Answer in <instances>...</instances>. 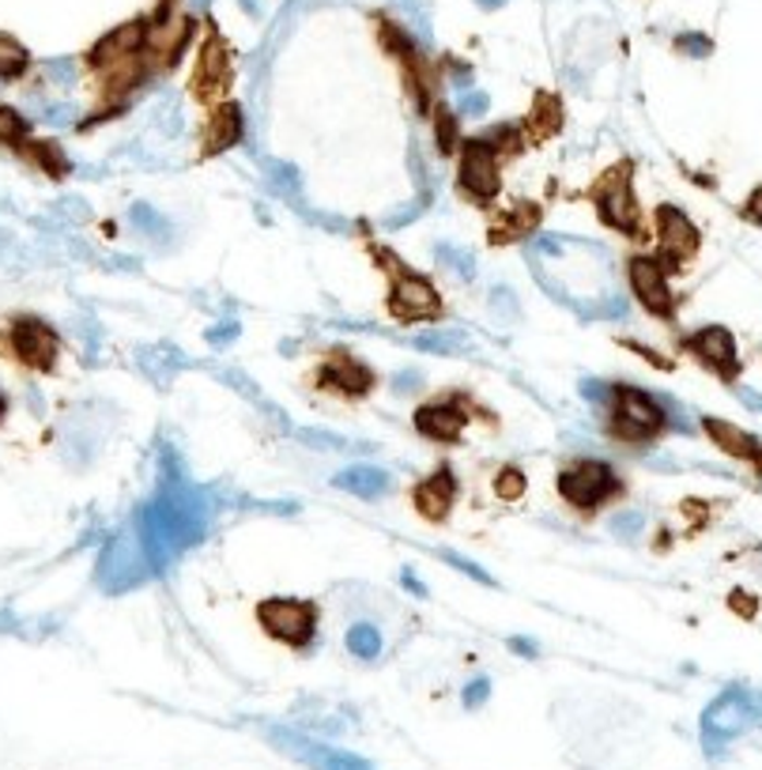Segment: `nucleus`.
Here are the masks:
<instances>
[{
	"mask_svg": "<svg viewBox=\"0 0 762 770\" xmlns=\"http://www.w3.org/2000/svg\"><path fill=\"white\" fill-rule=\"evenodd\" d=\"M702 428H706V434L717 442L721 449H725V454L743 457V461H759V442L751 438L748 431L736 428V423H725V420H714V416H706V420H702Z\"/></svg>",
	"mask_w": 762,
	"mask_h": 770,
	"instance_id": "obj_19",
	"label": "nucleus"
},
{
	"mask_svg": "<svg viewBox=\"0 0 762 770\" xmlns=\"http://www.w3.org/2000/svg\"><path fill=\"white\" fill-rule=\"evenodd\" d=\"M645 529V514H638V510H627V514H616V518H612V532H616V537H638V532Z\"/></svg>",
	"mask_w": 762,
	"mask_h": 770,
	"instance_id": "obj_35",
	"label": "nucleus"
},
{
	"mask_svg": "<svg viewBox=\"0 0 762 770\" xmlns=\"http://www.w3.org/2000/svg\"><path fill=\"white\" fill-rule=\"evenodd\" d=\"M434 136H438V152L449 155L457 147V113L438 110V121H434Z\"/></svg>",
	"mask_w": 762,
	"mask_h": 770,
	"instance_id": "obj_30",
	"label": "nucleus"
},
{
	"mask_svg": "<svg viewBox=\"0 0 762 770\" xmlns=\"http://www.w3.org/2000/svg\"><path fill=\"white\" fill-rule=\"evenodd\" d=\"M133 224L144 227V231L155 234V239H159V234H167V219H162L155 208H147V204H133Z\"/></svg>",
	"mask_w": 762,
	"mask_h": 770,
	"instance_id": "obj_33",
	"label": "nucleus"
},
{
	"mask_svg": "<svg viewBox=\"0 0 762 770\" xmlns=\"http://www.w3.org/2000/svg\"><path fill=\"white\" fill-rule=\"evenodd\" d=\"M513 650H521V653H532V650H536V646H532V642H524V638H518V642H513Z\"/></svg>",
	"mask_w": 762,
	"mask_h": 770,
	"instance_id": "obj_49",
	"label": "nucleus"
},
{
	"mask_svg": "<svg viewBox=\"0 0 762 770\" xmlns=\"http://www.w3.org/2000/svg\"><path fill=\"white\" fill-rule=\"evenodd\" d=\"M239 337V322H223V329H208V340L211 344H227Z\"/></svg>",
	"mask_w": 762,
	"mask_h": 770,
	"instance_id": "obj_43",
	"label": "nucleus"
},
{
	"mask_svg": "<svg viewBox=\"0 0 762 770\" xmlns=\"http://www.w3.org/2000/svg\"><path fill=\"white\" fill-rule=\"evenodd\" d=\"M231 84V53L219 38L201 46V57H196V72H193V92L201 103H219Z\"/></svg>",
	"mask_w": 762,
	"mask_h": 770,
	"instance_id": "obj_11",
	"label": "nucleus"
},
{
	"mask_svg": "<svg viewBox=\"0 0 762 770\" xmlns=\"http://www.w3.org/2000/svg\"><path fill=\"white\" fill-rule=\"evenodd\" d=\"M147 567H152V560H147V548H144L141 532L125 529V532H118L110 544H106L102 586L106 589H129V586H136V581L147 578Z\"/></svg>",
	"mask_w": 762,
	"mask_h": 770,
	"instance_id": "obj_6",
	"label": "nucleus"
},
{
	"mask_svg": "<svg viewBox=\"0 0 762 770\" xmlns=\"http://www.w3.org/2000/svg\"><path fill=\"white\" fill-rule=\"evenodd\" d=\"M536 219H540V212L532 208V204H518V208H510L495 227H491V242H513V239H521V234H532Z\"/></svg>",
	"mask_w": 762,
	"mask_h": 770,
	"instance_id": "obj_21",
	"label": "nucleus"
},
{
	"mask_svg": "<svg viewBox=\"0 0 762 770\" xmlns=\"http://www.w3.org/2000/svg\"><path fill=\"white\" fill-rule=\"evenodd\" d=\"M469 423V416L453 405V400H434V405H423L415 412V431L431 442H457Z\"/></svg>",
	"mask_w": 762,
	"mask_h": 770,
	"instance_id": "obj_13",
	"label": "nucleus"
},
{
	"mask_svg": "<svg viewBox=\"0 0 762 770\" xmlns=\"http://www.w3.org/2000/svg\"><path fill=\"white\" fill-rule=\"evenodd\" d=\"M242 136V110L239 106H219L204 125V155H216L231 147Z\"/></svg>",
	"mask_w": 762,
	"mask_h": 770,
	"instance_id": "obj_18",
	"label": "nucleus"
},
{
	"mask_svg": "<svg viewBox=\"0 0 762 770\" xmlns=\"http://www.w3.org/2000/svg\"><path fill=\"white\" fill-rule=\"evenodd\" d=\"M27 49H23L15 38H8V35H0V80H15V76H23L27 72Z\"/></svg>",
	"mask_w": 762,
	"mask_h": 770,
	"instance_id": "obj_24",
	"label": "nucleus"
},
{
	"mask_svg": "<svg viewBox=\"0 0 762 770\" xmlns=\"http://www.w3.org/2000/svg\"><path fill=\"white\" fill-rule=\"evenodd\" d=\"M265 170H268V182L280 190V196H294V201H299V170H294L291 163L265 159Z\"/></svg>",
	"mask_w": 762,
	"mask_h": 770,
	"instance_id": "obj_26",
	"label": "nucleus"
},
{
	"mask_svg": "<svg viewBox=\"0 0 762 770\" xmlns=\"http://www.w3.org/2000/svg\"><path fill=\"white\" fill-rule=\"evenodd\" d=\"M420 382H423V374H420V371H400L397 378H392V389H397V393L420 389Z\"/></svg>",
	"mask_w": 762,
	"mask_h": 770,
	"instance_id": "obj_42",
	"label": "nucleus"
},
{
	"mask_svg": "<svg viewBox=\"0 0 762 770\" xmlns=\"http://www.w3.org/2000/svg\"><path fill=\"white\" fill-rule=\"evenodd\" d=\"M657 245H661V257L672 261V265H684V261L699 250V231H694V224L679 208L661 204L657 208Z\"/></svg>",
	"mask_w": 762,
	"mask_h": 770,
	"instance_id": "obj_12",
	"label": "nucleus"
},
{
	"mask_svg": "<svg viewBox=\"0 0 762 770\" xmlns=\"http://www.w3.org/2000/svg\"><path fill=\"white\" fill-rule=\"evenodd\" d=\"M8 344H12V356L38 374L53 371L57 356H61V337L53 333V325L38 322V317H15L8 329Z\"/></svg>",
	"mask_w": 762,
	"mask_h": 770,
	"instance_id": "obj_8",
	"label": "nucleus"
},
{
	"mask_svg": "<svg viewBox=\"0 0 762 770\" xmlns=\"http://www.w3.org/2000/svg\"><path fill=\"white\" fill-rule=\"evenodd\" d=\"M348 650L355 658H378L382 653V630L374 624H355L348 630Z\"/></svg>",
	"mask_w": 762,
	"mask_h": 770,
	"instance_id": "obj_25",
	"label": "nucleus"
},
{
	"mask_svg": "<svg viewBox=\"0 0 762 770\" xmlns=\"http://www.w3.org/2000/svg\"><path fill=\"white\" fill-rule=\"evenodd\" d=\"M491 310H495L498 317H506V322H518V317H521L518 299H513L510 288H495V291H491Z\"/></svg>",
	"mask_w": 762,
	"mask_h": 770,
	"instance_id": "obj_34",
	"label": "nucleus"
},
{
	"mask_svg": "<svg viewBox=\"0 0 762 770\" xmlns=\"http://www.w3.org/2000/svg\"><path fill=\"white\" fill-rule=\"evenodd\" d=\"M438 261L442 265H449L457 276H476V257H472L469 250H461V245H438Z\"/></svg>",
	"mask_w": 762,
	"mask_h": 770,
	"instance_id": "obj_28",
	"label": "nucleus"
},
{
	"mask_svg": "<svg viewBox=\"0 0 762 770\" xmlns=\"http://www.w3.org/2000/svg\"><path fill=\"white\" fill-rule=\"evenodd\" d=\"M4 416H8V397L0 393V420H4Z\"/></svg>",
	"mask_w": 762,
	"mask_h": 770,
	"instance_id": "obj_51",
	"label": "nucleus"
},
{
	"mask_svg": "<svg viewBox=\"0 0 762 770\" xmlns=\"http://www.w3.org/2000/svg\"><path fill=\"white\" fill-rule=\"evenodd\" d=\"M483 8H498V4H506V0H480Z\"/></svg>",
	"mask_w": 762,
	"mask_h": 770,
	"instance_id": "obj_52",
	"label": "nucleus"
},
{
	"mask_svg": "<svg viewBox=\"0 0 762 770\" xmlns=\"http://www.w3.org/2000/svg\"><path fill=\"white\" fill-rule=\"evenodd\" d=\"M740 400H743V405H751V408H755V412H762V393L740 389Z\"/></svg>",
	"mask_w": 762,
	"mask_h": 770,
	"instance_id": "obj_46",
	"label": "nucleus"
},
{
	"mask_svg": "<svg viewBox=\"0 0 762 770\" xmlns=\"http://www.w3.org/2000/svg\"><path fill=\"white\" fill-rule=\"evenodd\" d=\"M593 201H596V212H601L604 224L616 227V231H622V234H634L638 224H642L634 190H630V163L612 167L608 175L593 185Z\"/></svg>",
	"mask_w": 762,
	"mask_h": 770,
	"instance_id": "obj_3",
	"label": "nucleus"
},
{
	"mask_svg": "<svg viewBox=\"0 0 762 770\" xmlns=\"http://www.w3.org/2000/svg\"><path fill=\"white\" fill-rule=\"evenodd\" d=\"M415 344H420V348H431V351H461L469 340H464L461 333H423Z\"/></svg>",
	"mask_w": 762,
	"mask_h": 770,
	"instance_id": "obj_32",
	"label": "nucleus"
},
{
	"mask_svg": "<svg viewBox=\"0 0 762 770\" xmlns=\"http://www.w3.org/2000/svg\"><path fill=\"white\" fill-rule=\"evenodd\" d=\"M27 136V118L12 106H0V144H20Z\"/></svg>",
	"mask_w": 762,
	"mask_h": 770,
	"instance_id": "obj_29",
	"label": "nucleus"
},
{
	"mask_svg": "<svg viewBox=\"0 0 762 770\" xmlns=\"http://www.w3.org/2000/svg\"><path fill=\"white\" fill-rule=\"evenodd\" d=\"M495 495L498 498H510V503H513V498H521L524 495V472L521 469H503V472H498V477H495Z\"/></svg>",
	"mask_w": 762,
	"mask_h": 770,
	"instance_id": "obj_31",
	"label": "nucleus"
},
{
	"mask_svg": "<svg viewBox=\"0 0 762 770\" xmlns=\"http://www.w3.org/2000/svg\"><path fill=\"white\" fill-rule=\"evenodd\" d=\"M27 159L35 163L38 170H46L49 178H64L69 175V155H64L61 144L53 141H27Z\"/></svg>",
	"mask_w": 762,
	"mask_h": 770,
	"instance_id": "obj_23",
	"label": "nucleus"
},
{
	"mask_svg": "<svg viewBox=\"0 0 762 770\" xmlns=\"http://www.w3.org/2000/svg\"><path fill=\"white\" fill-rule=\"evenodd\" d=\"M46 72L57 80V84H72L76 80V61H69V57H61V61H49Z\"/></svg>",
	"mask_w": 762,
	"mask_h": 770,
	"instance_id": "obj_39",
	"label": "nucleus"
},
{
	"mask_svg": "<svg viewBox=\"0 0 762 770\" xmlns=\"http://www.w3.org/2000/svg\"><path fill=\"white\" fill-rule=\"evenodd\" d=\"M136 363L144 366L152 382L167 385L178 374V366H182V356H178L174 348H144V351H136Z\"/></svg>",
	"mask_w": 762,
	"mask_h": 770,
	"instance_id": "obj_22",
	"label": "nucleus"
},
{
	"mask_svg": "<svg viewBox=\"0 0 762 770\" xmlns=\"http://www.w3.org/2000/svg\"><path fill=\"white\" fill-rule=\"evenodd\" d=\"M559 491L570 506H578V510H593V506H601L604 498L616 495L619 480L604 461H573L570 469L559 472Z\"/></svg>",
	"mask_w": 762,
	"mask_h": 770,
	"instance_id": "obj_7",
	"label": "nucleus"
},
{
	"mask_svg": "<svg viewBox=\"0 0 762 770\" xmlns=\"http://www.w3.org/2000/svg\"><path fill=\"white\" fill-rule=\"evenodd\" d=\"M245 8V15H253V20H261V0H239Z\"/></svg>",
	"mask_w": 762,
	"mask_h": 770,
	"instance_id": "obj_48",
	"label": "nucleus"
},
{
	"mask_svg": "<svg viewBox=\"0 0 762 770\" xmlns=\"http://www.w3.org/2000/svg\"><path fill=\"white\" fill-rule=\"evenodd\" d=\"M748 216H751V219H759V224H762V185H759L755 193H751V201H748Z\"/></svg>",
	"mask_w": 762,
	"mask_h": 770,
	"instance_id": "obj_44",
	"label": "nucleus"
},
{
	"mask_svg": "<svg viewBox=\"0 0 762 770\" xmlns=\"http://www.w3.org/2000/svg\"><path fill=\"white\" fill-rule=\"evenodd\" d=\"M257 619L268 635L280 638V642H287V646H294V650L314 642L317 609L310 601H299V597H273V601H265L257 609Z\"/></svg>",
	"mask_w": 762,
	"mask_h": 770,
	"instance_id": "obj_2",
	"label": "nucleus"
},
{
	"mask_svg": "<svg viewBox=\"0 0 762 770\" xmlns=\"http://www.w3.org/2000/svg\"><path fill=\"white\" fill-rule=\"evenodd\" d=\"M457 498V480L449 469H438L434 477H427L415 488V510L423 514L427 521H442L449 514V506H453Z\"/></svg>",
	"mask_w": 762,
	"mask_h": 770,
	"instance_id": "obj_16",
	"label": "nucleus"
},
{
	"mask_svg": "<svg viewBox=\"0 0 762 770\" xmlns=\"http://www.w3.org/2000/svg\"><path fill=\"white\" fill-rule=\"evenodd\" d=\"M487 106H491V98L483 95V92H469L461 98V113L464 118H483L487 113Z\"/></svg>",
	"mask_w": 762,
	"mask_h": 770,
	"instance_id": "obj_38",
	"label": "nucleus"
},
{
	"mask_svg": "<svg viewBox=\"0 0 762 770\" xmlns=\"http://www.w3.org/2000/svg\"><path fill=\"white\" fill-rule=\"evenodd\" d=\"M612 400H616V408H612V428H616L622 442H645L665 428V412H661V405L650 393L634 389V385H622V389L612 393Z\"/></svg>",
	"mask_w": 762,
	"mask_h": 770,
	"instance_id": "obj_4",
	"label": "nucleus"
},
{
	"mask_svg": "<svg viewBox=\"0 0 762 770\" xmlns=\"http://www.w3.org/2000/svg\"><path fill=\"white\" fill-rule=\"evenodd\" d=\"M687 348L721 374L736 371V340H733V333L721 329V325H706L702 333H694V337L687 340Z\"/></svg>",
	"mask_w": 762,
	"mask_h": 770,
	"instance_id": "obj_15",
	"label": "nucleus"
},
{
	"mask_svg": "<svg viewBox=\"0 0 762 770\" xmlns=\"http://www.w3.org/2000/svg\"><path fill=\"white\" fill-rule=\"evenodd\" d=\"M397 265L400 261H392L389 268H397ZM389 310H392V317H400V322H434V317H442L438 288H434L427 276L397 268V280H392V291H389Z\"/></svg>",
	"mask_w": 762,
	"mask_h": 770,
	"instance_id": "obj_5",
	"label": "nucleus"
},
{
	"mask_svg": "<svg viewBox=\"0 0 762 770\" xmlns=\"http://www.w3.org/2000/svg\"><path fill=\"white\" fill-rule=\"evenodd\" d=\"M147 43V23L144 20H133V23H125V27H118L113 35H106L102 43H98L92 49V61L98 64V69H106V64H121V61H129V57H136L144 49Z\"/></svg>",
	"mask_w": 762,
	"mask_h": 770,
	"instance_id": "obj_14",
	"label": "nucleus"
},
{
	"mask_svg": "<svg viewBox=\"0 0 762 770\" xmlns=\"http://www.w3.org/2000/svg\"><path fill=\"white\" fill-rule=\"evenodd\" d=\"M404 586H408V589H412V593H415V597H427V586H423V581H420V578H415V575H412V570H404Z\"/></svg>",
	"mask_w": 762,
	"mask_h": 770,
	"instance_id": "obj_45",
	"label": "nucleus"
},
{
	"mask_svg": "<svg viewBox=\"0 0 762 770\" xmlns=\"http://www.w3.org/2000/svg\"><path fill=\"white\" fill-rule=\"evenodd\" d=\"M532 118L540 121V129H536V133H532V136H536V141H544V136H552L555 129L563 125L559 103H555L552 95H544V98H540V103H536V110H532Z\"/></svg>",
	"mask_w": 762,
	"mask_h": 770,
	"instance_id": "obj_27",
	"label": "nucleus"
},
{
	"mask_svg": "<svg viewBox=\"0 0 762 770\" xmlns=\"http://www.w3.org/2000/svg\"><path fill=\"white\" fill-rule=\"evenodd\" d=\"M461 190L476 201H495L498 196V152L487 141H464L461 163H457Z\"/></svg>",
	"mask_w": 762,
	"mask_h": 770,
	"instance_id": "obj_9",
	"label": "nucleus"
},
{
	"mask_svg": "<svg viewBox=\"0 0 762 770\" xmlns=\"http://www.w3.org/2000/svg\"><path fill=\"white\" fill-rule=\"evenodd\" d=\"M679 49H687V53H691V57H706L710 53V49H714V46H710V38H702V35H679V43H676Z\"/></svg>",
	"mask_w": 762,
	"mask_h": 770,
	"instance_id": "obj_41",
	"label": "nucleus"
},
{
	"mask_svg": "<svg viewBox=\"0 0 762 770\" xmlns=\"http://www.w3.org/2000/svg\"><path fill=\"white\" fill-rule=\"evenodd\" d=\"M302 442H310L314 449H348L351 442L340 438V434H329V431H299Z\"/></svg>",
	"mask_w": 762,
	"mask_h": 770,
	"instance_id": "obj_36",
	"label": "nucleus"
},
{
	"mask_svg": "<svg viewBox=\"0 0 762 770\" xmlns=\"http://www.w3.org/2000/svg\"><path fill=\"white\" fill-rule=\"evenodd\" d=\"M208 498L201 495V488H193L185 477L170 472L162 477L159 495L141 510L136 518V532H141L147 560L155 570H162L167 563H174L185 548L201 544L208 532Z\"/></svg>",
	"mask_w": 762,
	"mask_h": 770,
	"instance_id": "obj_1",
	"label": "nucleus"
},
{
	"mask_svg": "<svg viewBox=\"0 0 762 770\" xmlns=\"http://www.w3.org/2000/svg\"><path fill=\"white\" fill-rule=\"evenodd\" d=\"M612 393H616V389H608V385L596 382V378H585V382H581V397L593 400V405H604V400H612Z\"/></svg>",
	"mask_w": 762,
	"mask_h": 770,
	"instance_id": "obj_40",
	"label": "nucleus"
},
{
	"mask_svg": "<svg viewBox=\"0 0 762 770\" xmlns=\"http://www.w3.org/2000/svg\"><path fill=\"white\" fill-rule=\"evenodd\" d=\"M627 276H630V291L638 294V302H642L650 314L672 317V306H676V299H672L668 276H665V268H661V261L634 257L627 265Z\"/></svg>",
	"mask_w": 762,
	"mask_h": 770,
	"instance_id": "obj_10",
	"label": "nucleus"
},
{
	"mask_svg": "<svg viewBox=\"0 0 762 770\" xmlns=\"http://www.w3.org/2000/svg\"><path fill=\"white\" fill-rule=\"evenodd\" d=\"M208 4H211V0H190L193 12H204V8H208Z\"/></svg>",
	"mask_w": 762,
	"mask_h": 770,
	"instance_id": "obj_50",
	"label": "nucleus"
},
{
	"mask_svg": "<svg viewBox=\"0 0 762 770\" xmlns=\"http://www.w3.org/2000/svg\"><path fill=\"white\" fill-rule=\"evenodd\" d=\"M322 382L332 385V389H343V393H366L374 385V371L371 366H363L359 359H348L343 351H336L329 359V366L322 371Z\"/></svg>",
	"mask_w": 762,
	"mask_h": 770,
	"instance_id": "obj_17",
	"label": "nucleus"
},
{
	"mask_svg": "<svg viewBox=\"0 0 762 770\" xmlns=\"http://www.w3.org/2000/svg\"><path fill=\"white\" fill-rule=\"evenodd\" d=\"M332 483L336 488H343V491H351V495H363V498L385 495V491L392 488L389 472L374 469V465H351V469H343Z\"/></svg>",
	"mask_w": 762,
	"mask_h": 770,
	"instance_id": "obj_20",
	"label": "nucleus"
},
{
	"mask_svg": "<svg viewBox=\"0 0 762 770\" xmlns=\"http://www.w3.org/2000/svg\"><path fill=\"white\" fill-rule=\"evenodd\" d=\"M442 560L453 563V567L461 570V575H472L476 581H483V586H495V578H491L483 567H476V563H472V560H464V555H457V552H442Z\"/></svg>",
	"mask_w": 762,
	"mask_h": 770,
	"instance_id": "obj_37",
	"label": "nucleus"
},
{
	"mask_svg": "<svg viewBox=\"0 0 762 770\" xmlns=\"http://www.w3.org/2000/svg\"><path fill=\"white\" fill-rule=\"evenodd\" d=\"M483 695H487V684H483V679H476V684L469 687V695H464V699H469V702H480Z\"/></svg>",
	"mask_w": 762,
	"mask_h": 770,
	"instance_id": "obj_47",
	"label": "nucleus"
}]
</instances>
